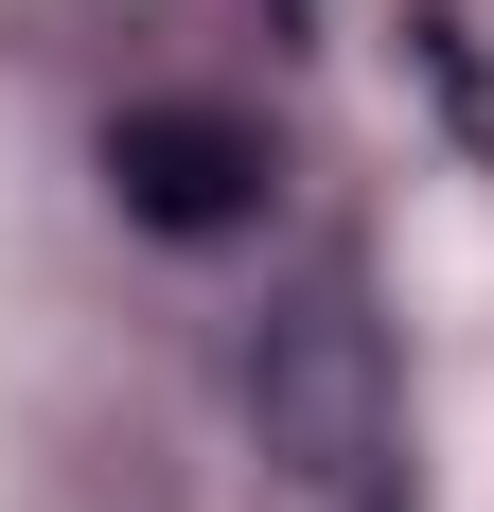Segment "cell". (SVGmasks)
Returning <instances> with one entry per match:
<instances>
[{
  "instance_id": "obj_1",
  "label": "cell",
  "mask_w": 494,
  "mask_h": 512,
  "mask_svg": "<svg viewBox=\"0 0 494 512\" xmlns=\"http://www.w3.org/2000/svg\"><path fill=\"white\" fill-rule=\"evenodd\" d=\"M247 424H265V460L318 477V495H353V477L389 460V336H371L353 283H300V301L247 336Z\"/></svg>"
},
{
  "instance_id": "obj_2",
  "label": "cell",
  "mask_w": 494,
  "mask_h": 512,
  "mask_svg": "<svg viewBox=\"0 0 494 512\" xmlns=\"http://www.w3.org/2000/svg\"><path fill=\"white\" fill-rule=\"evenodd\" d=\"M106 195L195 248V230H247V212H265V142H247L230 106H124V124H106Z\"/></svg>"
}]
</instances>
